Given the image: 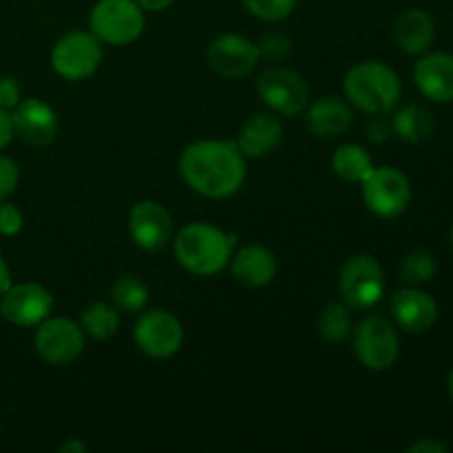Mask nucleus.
<instances>
[{"label": "nucleus", "mask_w": 453, "mask_h": 453, "mask_svg": "<svg viewBox=\"0 0 453 453\" xmlns=\"http://www.w3.org/2000/svg\"><path fill=\"white\" fill-rule=\"evenodd\" d=\"M341 299L349 310H370L383 299L385 274L379 261L370 255H354L339 274Z\"/></svg>", "instance_id": "obj_6"}, {"label": "nucleus", "mask_w": 453, "mask_h": 453, "mask_svg": "<svg viewBox=\"0 0 453 453\" xmlns=\"http://www.w3.org/2000/svg\"><path fill=\"white\" fill-rule=\"evenodd\" d=\"M451 243H453V228H451Z\"/></svg>", "instance_id": "obj_40"}, {"label": "nucleus", "mask_w": 453, "mask_h": 453, "mask_svg": "<svg viewBox=\"0 0 453 453\" xmlns=\"http://www.w3.org/2000/svg\"><path fill=\"white\" fill-rule=\"evenodd\" d=\"M257 93L265 106L283 118H292L305 111L310 100L308 84L303 75L286 66H268L257 78Z\"/></svg>", "instance_id": "obj_9"}, {"label": "nucleus", "mask_w": 453, "mask_h": 453, "mask_svg": "<svg viewBox=\"0 0 453 453\" xmlns=\"http://www.w3.org/2000/svg\"><path fill=\"white\" fill-rule=\"evenodd\" d=\"M144 12H162V9L171 7L173 0H135Z\"/></svg>", "instance_id": "obj_36"}, {"label": "nucleus", "mask_w": 453, "mask_h": 453, "mask_svg": "<svg viewBox=\"0 0 453 453\" xmlns=\"http://www.w3.org/2000/svg\"><path fill=\"white\" fill-rule=\"evenodd\" d=\"M374 168L370 153L358 144H341L332 155V171L349 184H361Z\"/></svg>", "instance_id": "obj_23"}, {"label": "nucleus", "mask_w": 453, "mask_h": 453, "mask_svg": "<svg viewBox=\"0 0 453 453\" xmlns=\"http://www.w3.org/2000/svg\"><path fill=\"white\" fill-rule=\"evenodd\" d=\"M434 127L436 124H434L432 111L420 104L403 106L392 118L394 135L401 137L403 142H410V144H420V142L429 140L434 133Z\"/></svg>", "instance_id": "obj_22"}, {"label": "nucleus", "mask_w": 453, "mask_h": 453, "mask_svg": "<svg viewBox=\"0 0 453 453\" xmlns=\"http://www.w3.org/2000/svg\"><path fill=\"white\" fill-rule=\"evenodd\" d=\"M104 49L91 31H69L51 49V65L69 82L87 80L100 69Z\"/></svg>", "instance_id": "obj_7"}, {"label": "nucleus", "mask_w": 453, "mask_h": 453, "mask_svg": "<svg viewBox=\"0 0 453 453\" xmlns=\"http://www.w3.org/2000/svg\"><path fill=\"white\" fill-rule=\"evenodd\" d=\"M149 299L150 292L146 288V283L140 277H133V274L115 279L113 286H111V301H113V305L119 312H144L146 305H149Z\"/></svg>", "instance_id": "obj_25"}, {"label": "nucleus", "mask_w": 453, "mask_h": 453, "mask_svg": "<svg viewBox=\"0 0 453 453\" xmlns=\"http://www.w3.org/2000/svg\"><path fill=\"white\" fill-rule=\"evenodd\" d=\"M261 53L257 42L239 34H224L211 42L206 51L208 66L221 78H246L259 62Z\"/></svg>", "instance_id": "obj_13"}, {"label": "nucleus", "mask_w": 453, "mask_h": 453, "mask_svg": "<svg viewBox=\"0 0 453 453\" xmlns=\"http://www.w3.org/2000/svg\"><path fill=\"white\" fill-rule=\"evenodd\" d=\"M22 224H25V219H22V212L18 211V206L9 202H0V234L13 237V234L20 233Z\"/></svg>", "instance_id": "obj_31"}, {"label": "nucleus", "mask_w": 453, "mask_h": 453, "mask_svg": "<svg viewBox=\"0 0 453 453\" xmlns=\"http://www.w3.org/2000/svg\"><path fill=\"white\" fill-rule=\"evenodd\" d=\"M84 330L80 323L65 317H49L34 336L35 352L49 365H69L84 352Z\"/></svg>", "instance_id": "obj_11"}, {"label": "nucleus", "mask_w": 453, "mask_h": 453, "mask_svg": "<svg viewBox=\"0 0 453 453\" xmlns=\"http://www.w3.org/2000/svg\"><path fill=\"white\" fill-rule=\"evenodd\" d=\"M246 155L234 142H193L180 155L181 180L208 199L233 197L246 181Z\"/></svg>", "instance_id": "obj_1"}, {"label": "nucleus", "mask_w": 453, "mask_h": 453, "mask_svg": "<svg viewBox=\"0 0 453 453\" xmlns=\"http://www.w3.org/2000/svg\"><path fill=\"white\" fill-rule=\"evenodd\" d=\"M60 451L84 453V451H87V445H84V442H78V441H69V442H65V445L60 447Z\"/></svg>", "instance_id": "obj_38"}, {"label": "nucleus", "mask_w": 453, "mask_h": 453, "mask_svg": "<svg viewBox=\"0 0 453 453\" xmlns=\"http://www.w3.org/2000/svg\"><path fill=\"white\" fill-rule=\"evenodd\" d=\"M436 274V259L427 250H414L403 259L401 264V279L407 286H423L429 283Z\"/></svg>", "instance_id": "obj_27"}, {"label": "nucleus", "mask_w": 453, "mask_h": 453, "mask_svg": "<svg viewBox=\"0 0 453 453\" xmlns=\"http://www.w3.org/2000/svg\"><path fill=\"white\" fill-rule=\"evenodd\" d=\"M13 118V135L20 137L25 144L42 149L49 146L58 135V115L47 102L38 100V97H29V100L18 102L16 111L12 113Z\"/></svg>", "instance_id": "obj_15"}, {"label": "nucleus", "mask_w": 453, "mask_h": 453, "mask_svg": "<svg viewBox=\"0 0 453 453\" xmlns=\"http://www.w3.org/2000/svg\"><path fill=\"white\" fill-rule=\"evenodd\" d=\"M248 12L265 22H279L295 12L296 0H242Z\"/></svg>", "instance_id": "obj_28"}, {"label": "nucleus", "mask_w": 453, "mask_h": 453, "mask_svg": "<svg viewBox=\"0 0 453 453\" xmlns=\"http://www.w3.org/2000/svg\"><path fill=\"white\" fill-rule=\"evenodd\" d=\"M261 56L270 58V60H283V58L290 53L292 42L286 34H279V31H273V34H265L264 38L257 42Z\"/></svg>", "instance_id": "obj_29"}, {"label": "nucleus", "mask_w": 453, "mask_h": 453, "mask_svg": "<svg viewBox=\"0 0 453 453\" xmlns=\"http://www.w3.org/2000/svg\"><path fill=\"white\" fill-rule=\"evenodd\" d=\"M392 133V122L385 119V115H372L365 124V135L372 144H383Z\"/></svg>", "instance_id": "obj_32"}, {"label": "nucleus", "mask_w": 453, "mask_h": 453, "mask_svg": "<svg viewBox=\"0 0 453 453\" xmlns=\"http://www.w3.org/2000/svg\"><path fill=\"white\" fill-rule=\"evenodd\" d=\"M352 332V314L345 303H327L323 305L319 314V334L327 343H343Z\"/></svg>", "instance_id": "obj_26"}, {"label": "nucleus", "mask_w": 453, "mask_h": 453, "mask_svg": "<svg viewBox=\"0 0 453 453\" xmlns=\"http://www.w3.org/2000/svg\"><path fill=\"white\" fill-rule=\"evenodd\" d=\"M418 91L432 102H453V56L445 51L427 53L414 66Z\"/></svg>", "instance_id": "obj_17"}, {"label": "nucleus", "mask_w": 453, "mask_h": 453, "mask_svg": "<svg viewBox=\"0 0 453 453\" xmlns=\"http://www.w3.org/2000/svg\"><path fill=\"white\" fill-rule=\"evenodd\" d=\"M53 296L40 283H18L0 296V314L18 327H38L51 317Z\"/></svg>", "instance_id": "obj_12"}, {"label": "nucleus", "mask_w": 453, "mask_h": 453, "mask_svg": "<svg viewBox=\"0 0 453 453\" xmlns=\"http://www.w3.org/2000/svg\"><path fill=\"white\" fill-rule=\"evenodd\" d=\"M343 91L349 104L367 115H388L401 102L403 84L396 71L379 60L354 65L345 73Z\"/></svg>", "instance_id": "obj_3"}, {"label": "nucleus", "mask_w": 453, "mask_h": 453, "mask_svg": "<svg viewBox=\"0 0 453 453\" xmlns=\"http://www.w3.org/2000/svg\"><path fill=\"white\" fill-rule=\"evenodd\" d=\"M128 233L133 243L142 250H162L173 237L171 212L157 202H137L128 212Z\"/></svg>", "instance_id": "obj_14"}, {"label": "nucleus", "mask_w": 453, "mask_h": 453, "mask_svg": "<svg viewBox=\"0 0 453 453\" xmlns=\"http://www.w3.org/2000/svg\"><path fill=\"white\" fill-rule=\"evenodd\" d=\"M88 27L100 42L124 47L135 42L144 31V9L135 0H97Z\"/></svg>", "instance_id": "obj_4"}, {"label": "nucleus", "mask_w": 453, "mask_h": 453, "mask_svg": "<svg viewBox=\"0 0 453 453\" xmlns=\"http://www.w3.org/2000/svg\"><path fill=\"white\" fill-rule=\"evenodd\" d=\"M234 243H237L234 234L224 233L206 221H195L175 234L173 246L181 268L199 277H212L230 264Z\"/></svg>", "instance_id": "obj_2"}, {"label": "nucleus", "mask_w": 453, "mask_h": 453, "mask_svg": "<svg viewBox=\"0 0 453 453\" xmlns=\"http://www.w3.org/2000/svg\"><path fill=\"white\" fill-rule=\"evenodd\" d=\"M363 203L380 219H394L403 215L411 202V184L405 173L396 166L372 168L361 181Z\"/></svg>", "instance_id": "obj_5"}, {"label": "nucleus", "mask_w": 453, "mask_h": 453, "mask_svg": "<svg viewBox=\"0 0 453 453\" xmlns=\"http://www.w3.org/2000/svg\"><path fill=\"white\" fill-rule=\"evenodd\" d=\"M12 286V274H9V265L4 264V259L0 257V296L9 290Z\"/></svg>", "instance_id": "obj_37"}, {"label": "nucleus", "mask_w": 453, "mask_h": 453, "mask_svg": "<svg viewBox=\"0 0 453 453\" xmlns=\"http://www.w3.org/2000/svg\"><path fill=\"white\" fill-rule=\"evenodd\" d=\"M13 137V118L9 113V109L0 106V150L12 142Z\"/></svg>", "instance_id": "obj_35"}, {"label": "nucleus", "mask_w": 453, "mask_h": 453, "mask_svg": "<svg viewBox=\"0 0 453 453\" xmlns=\"http://www.w3.org/2000/svg\"><path fill=\"white\" fill-rule=\"evenodd\" d=\"M20 102V87L13 78H0V106L3 109H16Z\"/></svg>", "instance_id": "obj_33"}, {"label": "nucleus", "mask_w": 453, "mask_h": 453, "mask_svg": "<svg viewBox=\"0 0 453 453\" xmlns=\"http://www.w3.org/2000/svg\"><path fill=\"white\" fill-rule=\"evenodd\" d=\"M354 113L341 97L326 96L305 106V128L317 137H341L349 131Z\"/></svg>", "instance_id": "obj_19"}, {"label": "nucleus", "mask_w": 453, "mask_h": 453, "mask_svg": "<svg viewBox=\"0 0 453 453\" xmlns=\"http://www.w3.org/2000/svg\"><path fill=\"white\" fill-rule=\"evenodd\" d=\"M449 451V447L445 445V442L436 441V438H420V441L411 442L410 447H407V453H447Z\"/></svg>", "instance_id": "obj_34"}, {"label": "nucleus", "mask_w": 453, "mask_h": 453, "mask_svg": "<svg viewBox=\"0 0 453 453\" xmlns=\"http://www.w3.org/2000/svg\"><path fill=\"white\" fill-rule=\"evenodd\" d=\"M447 392H449V398L453 401V367L449 372V379H447Z\"/></svg>", "instance_id": "obj_39"}, {"label": "nucleus", "mask_w": 453, "mask_h": 453, "mask_svg": "<svg viewBox=\"0 0 453 453\" xmlns=\"http://www.w3.org/2000/svg\"><path fill=\"white\" fill-rule=\"evenodd\" d=\"M283 142V124L274 113H255L242 124L234 144L246 157H265Z\"/></svg>", "instance_id": "obj_18"}, {"label": "nucleus", "mask_w": 453, "mask_h": 453, "mask_svg": "<svg viewBox=\"0 0 453 453\" xmlns=\"http://www.w3.org/2000/svg\"><path fill=\"white\" fill-rule=\"evenodd\" d=\"M133 341L150 358H171L184 343V327L168 310L155 308L140 314L133 327Z\"/></svg>", "instance_id": "obj_10"}, {"label": "nucleus", "mask_w": 453, "mask_h": 453, "mask_svg": "<svg viewBox=\"0 0 453 453\" xmlns=\"http://www.w3.org/2000/svg\"><path fill=\"white\" fill-rule=\"evenodd\" d=\"M233 277L246 288H265L277 277V259L273 252L264 246H243L230 259Z\"/></svg>", "instance_id": "obj_20"}, {"label": "nucleus", "mask_w": 453, "mask_h": 453, "mask_svg": "<svg viewBox=\"0 0 453 453\" xmlns=\"http://www.w3.org/2000/svg\"><path fill=\"white\" fill-rule=\"evenodd\" d=\"M436 38V22L425 9H407L394 22V40L407 56H420Z\"/></svg>", "instance_id": "obj_21"}, {"label": "nucleus", "mask_w": 453, "mask_h": 453, "mask_svg": "<svg viewBox=\"0 0 453 453\" xmlns=\"http://www.w3.org/2000/svg\"><path fill=\"white\" fill-rule=\"evenodd\" d=\"M18 180H20L18 164L12 157H3L0 155V202H7L9 195L16 190Z\"/></svg>", "instance_id": "obj_30"}, {"label": "nucleus", "mask_w": 453, "mask_h": 453, "mask_svg": "<svg viewBox=\"0 0 453 453\" xmlns=\"http://www.w3.org/2000/svg\"><path fill=\"white\" fill-rule=\"evenodd\" d=\"M394 321L410 334H425L438 321V303L420 288H403L392 296Z\"/></svg>", "instance_id": "obj_16"}, {"label": "nucleus", "mask_w": 453, "mask_h": 453, "mask_svg": "<svg viewBox=\"0 0 453 453\" xmlns=\"http://www.w3.org/2000/svg\"><path fill=\"white\" fill-rule=\"evenodd\" d=\"M80 326H82L84 334L91 336L93 341H106L118 332L119 327V310L113 303H96L87 305L80 317Z\"/></svg>", "instance_id": "obj_24"}, {"label": "nucleus", "mask_w": 453, "mask_h": 453, "mask_svg": "<svg viewBox=\"0 0 453 453\" xmlns=\"http://www.w3.org/2000/svg\"><path fill=\"white\" fill-rule=\"evenodd\" d=\"M401 339L392 321L385 317H367L354 330V352L363 367L383 372L396 363Z\"/></svg>", "instance_id": "obj_8"}]
</instances>
